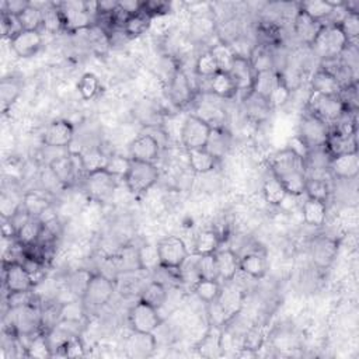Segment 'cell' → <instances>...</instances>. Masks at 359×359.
<instances>
[{
  "label": "cell",
  "mask_w": 359,
  "mask_h": 359,
  "mask_svg": "<svg viewBox=\"0 0 359 359\" xmlns=\"http://www.w3.org/2000/svg\"><path fill=\"white\" fill-rule=\"evenodd\" d=\"M329 173L336 180H355L359 174L358 152L331 157L329 164Z\"/></svg>",
  "instance_id": "obj_19"
},
{
  "label": "cell",
  "mask_w": 359,
  "mask_h": 359,
  "mask_svg": "<svg viewBox=\"0 0 359 359\" xmlns=\"http://www.w3.org/2000/svg\"><path fill=\"white\" fill-rule=\"evenodd\" d=\"M324 148L331 155V157L338 156V155L358 152L356 132L345 133V132H340L337 129L330 128V135H329V139H327V144Z\"/></svg>",
  "instance_id": "obj_24"
},
{
  "label": "cell",
  "mask_w": 359,
  "mask_h": 359,
  "mask_svg": "<svg viewBox=\"0 0 359 359\" xmlns=\"http://www.w3.org/2000/svg\"><path fill=\"white\" fill-rule=\"evenodd\" d=\"M220 236L216 231H202L198 233L194 242V253L195 255H212L219 250Z\"/></svg>",
  "instance_id": "obj_39"
},
{
  "label": "cell",
  "mask_w": 359,
  "mask_h": 359,
  "mask_svg": "<svg viewBox=\"0 0 359 359\" xmlns=\"http://www.w3.org/2000/svg\"><path fill=\"white\" fill-rule=\"evenodd\" d=\"M151 26H152V17L142 9V12L126 17L122 26V32L125 34L126 38H137L145 34L151 28Z\"/></svg>",
  "instance_id": "obj_36"
},
{
  "label": "cell",
  "mask_w": 359,
  "mask_h": 359,
  "mask_svg": "<svg viewBox=\"0 0 359 359\" xmlns=\"http://www.w3.org/2000/svg\"><path fill=\"white\" fill-rule=\"evenodd\" d=\"M41 183H42V187L43 190L47 193H54L57 190H65V187L62 186V183L59 182V180L57 178V175L52 173V170L47 166V168H45L42 173H41Z\"/></svg>",
  "instance_id": "obj_60"
},
{
  "label": "cell",
  "mask_w": 359,
  "mask_h": 359,
  "mask_svg": "<svg viewBox=\"0 0 359 359\" xmlns=\"http://www.w3.org/2000/svg\"><path fill=\"white\" fill-rule=\"evenodd\" d=\"M211 130L212 125L208 121H205L201 115L190 114L183 121L180 141H182L186 151L204 149L208 144Z\"/></svg>",
  "instance_id": "obj_5"
},
{
  "label": "cell",
  "mask_w": 359,
  "mask_h": 359,
  "mask_svg": "<svg viewBox=\"0 0 359 359\" xmlns=\"http://www.w3.org/2000/svg\"><path fill=\"white\" fill-rule=\"evenodd\" d=\"M28 6H30V2H21V0H8V2L2 3V13L19 17Z\"/></svg>",
  "instance_id": "obj_62"
},
{
  "label": "cell",
  "mask_w": 359,
  "mask_h": 359,
  "mask_svg": "<svg viewBox=\"0 0 359 359\" xmlns=\"http://www.w3.org/2000/svg\"><path fill=\"white\" fill-rule=\"evenodd\" d=\"M77 92L83 100H93L100 92V80L93 73H84L77 81Z\"/></svg>",
  "instance_id": "obj_47"
},
{
  "label": "cell",
  "mask_w": 359,
  "mask_h": 359,
  "mask_svg": "<svg viewBox=\"0 0 359 359\" xmlns=\"http://www.w3.org/2000/svg\"><path fill=\"white\" fill-rule=\"evenodd\" d=\"M302 216L303 222L310 228H320L327 220V204L306 198L302 205Z\"/></svg>",
  "instance_id": "obj_29"
},
{
  "label": "cell",
  "mask_w": 359,
  "mask_h": 359,
  "mask_svg": "<svg viewBox=\"0 0 359 359\" xmlns=\"http://www.w3.org/2000/svg\"><path fill=\"white\" fill-rule=\"evenodd\" d=\"M115 292L114 280L104 274H93L90 280L86 292L83 295V303L87 309H100L106 306Z\"/></svg>",
  "instance_id": "obj_10"
},
{
  "label": "cell",
  "mask_w": 359,
  "mask_h": 359,
  "mask_svg": "<svg viewBox=\"0 0 359 359\" xmlns=\"http://www.w3.org/2000/svg\"><path fill=\"white\" fill-rule=\"evenodd\" d=\"M269 168H271V174L284 184L289 195L300 197L304 194L307 173L302 157L287 148L271 157Z\"/></svg>",
  "instance_id": "obj_1"
},
{
  "label": "cell",
  "mask_w": 359,
  "mask_h": 359,
  "mask_svg": "<svg viewBox=\"0 0 359 359\" xmlns=\"http://www.w3.org/2000/svg\"><path fill=\"white\" fill-rule=\"evenodd\" d=\"M219 280L232 282L240 273V255L231 249H219L215 254Z\"/></svg>",
  "instance_id": "obj_18"
},
{
  "label": "cell",
  "mask_w": 359,
  "mask_h": 359,
  "mask_svg": "<svg viewBox=\"0 0 359 359\" xmlns=\"http://www.w3.org/2000/svg\"><path fill=\"white\" fill-rule=\"evenodd\" d=\"M117 180L118 178L107 170H100L84 174L83 187L90 198L97 202H106L113 197L117 188Z\"/></svg>",
  "instance_id": "obj_9"
},
{
  "label": "cell",
  "mask_w": 359,
  "mask_h": 359,
  "mask_svg": "<svg viewBox=\"0 0 359 359\" xmlns=\"http://www.w3.org/2000/svg\"><path fill=\"white\" fill-rule=\"evenodd\" d=\"M118 9L125 16H132L142 12L144 2H138V0H124V2H118Z\"/></svg>",
  "instance_id": "obj_63"
},
{
  "label": "cell",
  "mask_w": 359,
  "mask_h": 359,
  "mask_svg": "<svg viewBox=\"0 0 359 359\" xmlns=\"http://www.w3.org/2000/svg\"><path fill=\"white\" fill-rule=\"evenodd\" d=\"M310 90L313 93L319 95L340 96L342 86L333 73L323 68H319L310 79Z\"/></svg>",
  "instance_id": "obj_25"
},
{
  "label": "cell",
  "mask_w": 359,
  "mask_h": 359,
  "mask_svg": "<svg viewBox=\"0 0 359 359\" xmlns=\"http://www.w3.org/2000/svg\"><path fill=\"white\" fill-rule=\"evenodd\" d=\"M20 24L23 30L39 31L42 28V10L35 3H30V6L19 16Z\"/></svg>",
  "instance_id": "obj_49"
},
{
  "label": "cell",
  "mask_w": 359,
  "mask_h": 359,
  "mask_svg": "<svg viewBox=\"0 0 359 359\" xmlns=\"http://www.w3.org/2000/svg\"><path fill=\"white\" fill-rule=\"evenodd\" d=\"M188 155V163L190 167L193 168V171L198 173V174H206L211 173L216 164H217V159L211 155L205 148L204 149H194V151H187Z\"/></svg>",
  "instance_id": "obj_37"
},
{
  "label": "cell",
  "mask_w": 359,
  "mask_h": 359,
  "mask_svg": "<svg viewBox=\"0 0 359 359\" xmlns=\"http://www.w3.org/2000/svg\"><path fill=\"white\" fill-rule=\"evenodd\" d=\"M348 45L349 42L340 26L324 24L311 47L323 61H331L338 59Z\"/></svg>",
  "instance_id": "obj_3"
},
{
  "label": "cell",
  "mask_w": 359,
  "mask_h": 359,
  "mask_svg": "<svg viewBox=\"0 0 359 359\" xmlns=\"http://www.w3.org/2000/svg\"><path fill=\"white\" fill-rule=\"evenodd\" d=\"M59 355H64L66 358H81L86 355V348H84V344H83V340L80 338V336H76V337H72L62 348L61 353Z\"/></svg>",
  "instance_id": "obj_57"
},
{
  "label": "cell",
  "mask_w": 359,
  "mask_h": 359,
  "mask_svg": "<svg viewBox=\"0 0 359 359\" xmlns=\"http://www.w3.org/2000/svg\"><path fill=\"white\" fill-rule=\"evenodd\" d=\"M229 73L236 83L239 93H244V96H246L251 92L254 79H255V70H254L251 62L249 61V58L236 55Z\"/></svg>",
  "instance_id": "obj_21"
},
{
  "label": "cell",
  "mask_w": 359,
  "mask_h": 359,
  "mask_svg": "<svg viewBox=\"0 0 359 359\" xmlns=\"http://www.w3.org/2000/svg\"><path fill=\"white\" fill-rule=\"evenodd\" d=\"M342 2H330V0H309L298 5L299 10L307 14L310 19L323 23L331 16L337 6H341Z\"/></svg>",
  "instance_id": "obj_30"
},
{
  "label": "cell",
  "mask_w": 359,
  "mask_h": 359,
  "mask_svg": "<svg viewBox=\"0 0 359 359\" xmlns=\"http://www.w3.org/2000/svg\"><path fill=\"white\" fill-rule=\"evenodd\" d=\"M2 31H3V35L9 38V41L13 37H16L20 31H23L19 17L2 13Z\"/></svg>",
  "instance_id": "obj_59"
},
{
  "label": "cell",
  "mask_w": 359,
  "mask_h": 359,
  "mask_svg": "<svg viewBox=\"0 0 359 359\" xmlns=\"http://www.w3.org/2000/svg\"><path fill=\"white\" fill-rule=\"evenodd\" d=\"M219 72V66L213 58V55L211 54V51H205L202 52L195 62V73L201 77V79H211L212 76H215Z\"/></svg>",
  "instance_id": "obj_51"
},
{
  "label": "cell",
  "mask_w": 359,
  "mask_h": 359,
  "mask_svg": "<svg viewBox=\"0 0 359 359\" xmlns=\"http://www.w3.org/2000/svg\"><path fill=\"white\" fill-rule=\"evenodd\" d=\"M163 320L160 318L159 309L151 306L144 300H138L129 310V326L132 331L144 333V334H155Z\"/></svg>",
  "instance_id": "obj_7"
},
{
  "label": "cell",
  "mask_w": 359,
  "mask_h": 359,
  "mask_svg": "<svg viewBox=\"0 0 359 359\" xmlns=\"http://www.w3.org/2000/svg\"><path fill=\"white\" fill-rule=\"evenodd\" d=\"M157 250L162 266L170 269H180V266L186 262L190 255L184 240L175 236H167L162 239L157 243Z\"/></svg>",
  "instance_id": "obj_11"
},
{
  "label": "cell",
  "mask_w": 359,
  "mask_h": 359,
  "mask_svg": "<svg viewBox=\"0 0 359 359\" xmlns=\"http://www.w3.org/2000/svg\"><path fill=\"white\" fill-rule=\"evenodd\" d=\"M220 327L212 326L211 331L202 338V341L198 345V349L201 351V355L204 356H213L216 355L215 351H222V333L219 331Z\"/></svg>",
  "instance_id": "obj_50"
},
{
  "label": "cell",
  "mask_w": 359,
  "mask_h": 359,
  "mask_svg": "<svg viewBox=\"0 0 359 359\" xmlns=\"http://www.w3.org/2000/svg\"><path fill=\"white\" fill-rule=\"evenodd\" d=\"M23 206L31 216L39 217L50 206H52V204L45 195L37 191H30L23 195Z\"/></svg>",
  "instance_id": "obj_46"
},
{
  "label": "cell",
  "mask_w": 359,
  "mask_h": 359,
  "mask_svg": "<svg viewBox=\"0 0 359 359\" xmlns=\"http://www.w3.org/2000/svg\"><path fill=\"white\" fill-rule=\"evenodd\" d=\"M194 88L187 73L178 68L174 76L167 83V96L171 104L177 108H186L194 100Z\"/></svg>",
  "instance_id": "obj_13"
},
{
  "label": "cell",
  "mask_w": 359,
  "mask_h": 359,
  "mask_svg": "<svg viewBox=\"0 0 359 359\" xmlns=\"http://www.w3.org/2000/svg\"><path fill=\"white\" fill-rule=\"evenodd\" d=\"M209 51L213 55V58H215V61L219 66V70H222V72H229L231 70V68L235 62V58H236V52H235L232 45L219 41L213 45V47Z\"/></svg>",
  "instance_id": "obj_42"
},
{
  "label": "cell",
  "mask_w": 359,
  "mask_h": 359,
  "mask_svg": "<svg viewBox=\"0 0 359 359\" xmlns=\"http://www.w3.org/2000/svg\"><path fill=\"white\" fill-rule=\"evenodd\" d=\"M323 26H324L323 23H319L316 20L310 19L307 14H304L303 12H300L298 9L295 20H293V30H295V34H296L298 39L302 43L311 47L313 42L316 41L319 32L322 31Z\"/></svg>",
  "instance_id": "obj_23"
},
{
  "label": "cell",
  "mask_w": 359,
  "mask_h": 359,
  "mask_svg": "<svg viewBox=\"0 0 359 359\" xmlns=\"http://www.w3.org/2000/svg\"><path fill=\"white\" fill-rule=\"evenodd\" d=\"M138 258L141 271L155 273L157 268L162 266L157 244H144L138 249Z\"/></svg>",
  "instance_id": "obj_45"
},
{
  "label": "cell",
  "mask_w": 359,
  "mask_h": 359,
  "mask_svg": "<svg viewBox=\"0 0 359 359\" xmlns=\"http://www.w3.org/2000/svg\"><path fill=\"white\" fill-rule=\"evenodd\" d=\"M37 6L42 10V28H45V31L58 32L59 30H64L62 16L57 3H43Z\"/></svg>",
  "instance_id": "obj_44"
},
{
  "label": "cell",
  "mask_w": 359,
  "mask_h": 359,
  "mask_svg": "<svg viewBox=\"0 0 359 359\" xmlns=\"http://www.w3.org/2000/svg\"><path fill=\"white\" fill-rule=\"evenodd\" d=\"M220 291H222V285L217 280H206V278L200 280L193 288L194 295L205 304L215 302L219 298Z\"/></svg>",
  "instance_id": "obj_43"
},
{
  "label": "cell",
  "mask_w": 359,
  "mask_h": 359,
  "mask_svg": "<svg viewBox=\"0 0 359 359\" xmlns=\"http://www.w3.org/2000/svg\"><path fill=\"white\" fill-rule=\"evenodd\" d=\"M338 253V243L330 236H322L313 242L310 254L311 260L318 268L327 269L336 260Z\"/></svg>",
  "instance_id": "obj_16"
},
{
  "label": "cell",
  "mask_w": 359,
  "mask_h": 359,
  "mask_svg": "<svg viewBox=\"0 0 359 359\" xmlns=\"http://www.w3.org/2000/svg\"><path fill=\"white\" fill-rule=\"evenodd\" d=\"M228 285L222 287L220 295L216 299L220 309L224 313V318H226V323H231L237 314L240 313L244 302V295L242 291H239L236 287L231 285V282H226Z\"/></svg>",
  "instance_id": "obj_20"
},
{
  "label": "cell",
  "mask_w": 359,
  "mask_h": 359,
  "mask_svg": "<svg viewBox=\"0 0 359 359\" xmlns=\"http://www.w3.org/2000/svg\"><path fill=\"white\" fill-rule=\"evenodd\" d=\"M262 195H264L265 202H268L269 205L281 206L284 204L285 198L288 197V193L280 180L275 178L274 175H271L264 182Z\"/></svg>",
  "instance_id": "obj_40"
},
{
  "label": "cell",
  "mask_w": 359,
  "mask_h": 359,
  "mask_svg": "<svg viewBox=\"0 0 359 359\" xmlns=\"http://www.w3.org/2000/svg\"><path fill=\"white\" fill-rule=\"evenodd\" d=\"M231 145H232L231 133L222 126H212V130H211L209 139H208L205 149L211 155H213L217 160H220L229 153Z\"/></svg>",
  "instance_id": "obj_28"
},
{
  "label": "cell",
  "mask_w": 359,
  "mask_h": 359,
  "mask_svg": "<svg viewBox=\"0 0 359 359\" xmlns=\"http://www.w3.org/2000/svg\"><path fill=\"white\" fill-rule=\"evenodd\" d=\"M76 153L79 155L80 166H81V170L84 174L106 170V167L108 164L110 155H107L99 146H86Z\"/></svg>",
  "instance_id": "obj_26"
},
{
  "label": "cell",
  "mask_w": 359,
  "mask_h": 359,
  "mask_svg": "<svg viewBox=\"0 0 359 359\" xmlns=\"http://www.w3.org/2000/svg\"><path fill=\"white\" fill-rule=\"evenodd\" d=\"M75 139V128L66 119L52 121L42 135V144L45 148L69 149Z\"/></svg>",
  "instance_id": "obj_14"
},
{
  "label": "cell",
  "mask_w": 359,
  "mask_h": 359,
  "mask_svg": "<svg viewBox=\"0 0 359 359\" xmlns=\"http://www.w3.org/2000/svg\"><path fill=\"white\" fill-rule=\"evenodd\" d=\"M42 231H43V223L38 217L32 216L17 232L16 239L24 249H27L37 244V242L42 235Z\"/></svg>",
  "instance_id": "obj_41"
},
{
  "label": "cell",
  "mask_w": 359,
  "mask_h": 359,
  "mask_svg": "<svg viewBox=\"0 0 359 359\" xmlns=\"http://www.w3.org/2000/svg\"><path fill=\"white\" fill-rule=\"evenodd\" d=\"M291 96H292V90H291V87L285 83V80L281 76L280 83L277 84L273 95L269 96V99H268L269 107H271L273 110L284 107L291 100Z\"/></svg>",
  "instance_id": "obj_54"
},
{
  "label": "cell",
  "mask_w": 359,
  "mask_h": 359,
  "mask_svg": "<svg viewBox=\"0 0 359 359\" xmlns=\"http://www.w3.org/2000/svg\"><path fill=\"white\" fill-rule=\"evenodd\" d=\"M21 95V81L16 77H5L0 81V104L6 114Z\"/></svg>",
  "instance_id": "obj_33"
},
{
  "label": "cell",
  "mask_w": 359,
  "mask_h": 359,
  "mask_svg": "<svg viewBox=\"0 0 359 359\" xmlns=\"http://www.w3.org/2000/svg\"><path fill=\"white\" fill-rule=\"evenodd\" d=\"M93 273L87 271V269H77L76 273H73L68 281H66V288L79 299H83V295L86 292V288L92 280Z\"/></svg>",
  "instance_id": "obj_48"
},
{
  "label": "cell",
  "mask_w": 359,
  "mask_h": 359,
  "mask_svg": "<svg viewBox=\"0 0 359 359\" xmlns=\"http://www.w3.org/2000/svg\"><path fill=\"white\" fill-rule=\"evenodd\" d=\"M266 260L262 254L251 251L240 257V273L254 280H261L266 274Z\"/></svg>",
  "instance_id": "obj_32"
},
{
  "label": "cell",
  "mask_w": 359,
  "mask_h": 359,
  "mask_svg": "<svg viewBox=\"0 0 359 359\" xmlns=\"http://www.w3.org/2000/svg\"><path fill=\"white\" fill-rule=\"evenodd\" d=\"M167 298H168L167 287L164 284L153 280L148 285L144 287V289L141 291L139 299L160 310L164 306V303L167 302Z\"/></svg>",
  "instance_id": "obj_38"
},
{
  "label": "cell",
  "mask_w": 359,
  "mask_h": 359,
  "mask_svg": "<svg viewBox=\"0 0 359 359\" xmlns=\"http://www.w3.org/2000/svg\"><path fill=\"white\" fill-rule=\"evenodd\" d=\"M280 79H281V73L277 69L255 72V79H254L251 92L255 93L257 96H261L262 99L268 100L269 96H271L275 90L277 84L280 83Z\"/></svg>",
  "instance_id": "obj_31"
},
{
  "label": "cell",
  "mask_w": 359,
  "mask_h": 359,
  "mask_svg": "<svg viewBox=\"0 0 359 359\" xmlns=\"http://www.w3.org/2000/svg\"><path fill=\"white\" fill-rule=\"evenodd\" d=\"M262 342H264V333L261 331V329L255 327V329H251L246 334L242 348H247V349L257 352L262 347Z\"/></svg>",
  "instance_id": "obj_61"
},
{
  "label": "cell",
  "mask_w": 359,
  "mask_h": 359,
  "mask_svg": "<svg viewBox=\"0 0 359 359\" xmlns=\"http://www.w3.org/2000/svg\"><path fill=\"white\" fill-rule=\"evenodd\" d=\"M122 180L130 194L142 195L157 183L159 170L153 163L130 160L129 168Z\"/></svg>",
  "instance_id": "obj_2"
},
{
  "label": "cell",
  "mask_w": 359,
  "mask_h": 359,
  "mask_svg": "<svg viewBox=\"0 0 359 359\" xmlns=\"http://www.w3.org/2000/svg\"><path fill=\"white\" fill-rule=\"evenodd\" d=\"M118 268L124 273L141 271L138 249H124L118 257Z\"/></svg>",
  "instance_id": "obj_53"
},
{
  "label": "cell",
  "mask_w": 359,
  "mask_h": 359,
  "mask_svg": "<svg viewBox=\"0 0 359 359\" xmlns=\"http://www.w3.org/2000/svg\"><path fill=\"white\" fill-rule=\"evenodd\" d=\"M157 348L155 334H144L132 331L125 341V351L129 358H148Z\"/></svg>",
  "instance_id": "obj_22"
},
{
  "label": "cell",
  "mask_w": 359,
  "mask_h": 359,
  "mask_svg": "<svg viewBox=\"0 0 359 359\" xmlns=\"http://www.w3.org/2000/svg\"><path fill=\"white\" fill-rule=\"evenodd\" d=\"M86 314V306L81 299H73L70 302L62 303L61 306V320L81 322Z\"/></svg>",
  "instance_id": "obj_52"
},
{
  "label": "cell",
  "mask_w": 359,
  "mask_h": 359,
  "mask_svg": "<svg viewBox=\"0 0 359 359\" xmlns=\"http://www.w3.org/2000/svg\"><path fill=\"white\" fill-rule=\"evenodd\" d=\"M208 90L219 99H233L239 92L233 77L229 72L219 70L215 76L208 79Z\"/></svg>",
  "instance_id": "obj_27"
},
{
  "label": "cell",
  "mask_w": 359,
  "mask_h": 359,
  "mask_svg": "<svg viewBox=\"0 0 359 359\" xmlns=\"http://www.w3.org/2000/svg\"><path fill=\"white\" fill-rule=\"evenodd\" d=\"M62 21L64 30L69 32H79L90 30L96 24V17L87 10L86 2H62L57 3Z\"/></svg>",
  "instance_id": "obj_6"
},
{
  "label": "cell",
  "mask_w": 359,
  "mask_h": 359,
  "mask_svg": "<svg viewBox=\"0 0 359 359\" xmlns=\"http://www.w3.org/2000/svg\"><path fill=\"white\" fill-rule=\"evenodd\" d=\"M3 285L8 293L32 291L35 282L21 261L3 262Z\"/></svg>",
  "instance_id": "obj_12"
},
{
  "label": "cell",
  "mask_w": 359,
  "mask_h": 359,
  "mask_svg": "<svg viewBox=\"0 0 359 359\" xmlns=\"http://www.w3.org/2000/svg\"><path fill=\"white\" fill-rule=\"evenodd\" d=\"M10 47L19 58H31L42 47L41 31L23 30L10 39Z\"/></svg>",
  "instance_id": "obj_17"
},
{
  "label": "cell",
  "mask_w": 359,
  "mask_h": 359,
  "mask_svg": "<svg viewBox=\"0 0 359 359\" xmlns=\"http://www.w3.org/2000/svg\"><path fill=\"white\" fill-rule=\"evenodd\" d=\"M129 163H130L129 157H124L119 155H110L106 170L117 178H124V175L129 168Z\"/></svg>",
  "instance_id": "obj_56"
},
{
  "label": "cell",
  "mask_w": 359,
  "mask_h": 359,
  "mask_svg": "<svg viewBox=\"0 0 359 359\" xmlns=\"http://www.w3.org/2000/svg\"><path fill=\"white\" fill-rule=\"evenodd\" d=\"M288 149L289 151H292L295 155H298L299 157H302L303 160L307 157V155H309V152H310V149L304 145V142L298 137L295 138H292L291 141H289V145H288Z\"/></svg>",
  "instance_id": "obj_64"
},
{
  "label": "cell",
  "mask_w": 359,
  "mask_h": 359,
  "mask_svg": "<svg viewBox=\"0 0 359 359\" xmlns=\"http://www.w3.org/2000/svg\"><path fill=\"white\" fill-rule=\"evenodd\" d=\"M348 110L345 108L340 96H327L310 92L307 99V113L322 119L327 125L338 122Z\"/></svg>",
  "instance_id": "obj_4"
},
{
  "label": "cell",
  "mask_w": 359,
  "mask_h": 359,
  "mask_svg": "<svg viewBox=\"0 0 359 359\" xmlns=\"http://www.w3.org/2000/svg\"><path fill=\"white\" fill-rule=\"evenodd\" d=\"M244 101V110H246V114L249 115L250 119L255 121V122H261L264 121L268 114L273 111V108L269 107V103L268 100L262 99L261 96H257L255 93L250 92L249 95L244 96L243 99Z\"/></svg>",
  "instance_id": "obj_35"
},
{
  "label": "cell",
  "mask_w": 359,
  "mask_h": 359,
  "mask_svg": "<svg viewBox=\"0 0 359 359\" xmlns=\"http://www.w3.org/2000/svg\"><path fill=\"white\" fill-rule=\"evenodd\" d=\"M200 271H201V277L206 278V280H217L219 281V274H217V268H216V262H215V257L212 255H200Z\"/></svg>",
  "instance_id": "obj_58"
},
{
  "label": "cell",
  "mask_w": 359,
  "mask_h": 359,
  "mask_svg": "<svg viewBox=\"0 0 359 359\" xmlns=\"http://www.w3.org/2000/svg\"><path fill=\"white\" fill-rule=\"evenodd\" d=\"M306 198L318 200L322 202H329L331 197V184L326 177H307L304 187Z\"/></svg>",
  "instance_id": "obj_34"
},
{
  "label": "cell",
  "mask_w": 359,
  "mask_h": 359,
  "mask_svg": "<svg viewBox=\"0 0 359 359\" xmlns=\"http://www.w3.org/2000/svg\"><path fill=\"white\" fill-rule=\"evenodd\" d=\"M345 34L348 42L351 45H356L359 37V14L358 13H347L342 21L338 24Z\"/></svg>",
  "instance_id": "obj_55"
},
{
  "label": "cell",
  "mask_w": 359,
  "mask_h": 359,
  "mask_svg": "<svg viewBox=\"0 0 359 359\" xmlns=\"http://www.w3.org/2000/svg\"><path fill=\"white\" fill-rule=\"evenodd\" d=\"M160 142L153 135L144 133L135 138L128 148V157L130 160H138L145 163H153L159 159Z\"/></svg>",
  "instance_id": "obj_15"
},
{
  "label": "cell",
  "mask_w": 359,
  "mask_h": 359,
  "mask_svg": "<svg viewBox=\"0 0 359 359\" xmlns=\"http://www.w3.org/2000/svg\"><path fill=\"white\" fill-rule=\"evenodd\" d=\"M330 135V125L322 119L306 113L299 124L298 137L304 142V145L311 149L324 148Z\"/></svg>",
  "instance_id": "obj_8"
}]
</instances>
